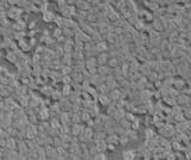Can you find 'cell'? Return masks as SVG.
Listing matches in <instances>:
<instances>
[{
  "instance_id": "6",
  "label": "cell",
  "mask_w": 191,
  "mask_h": 160,
  "mask_svg": "<svg viewBox=\"0 0 191 160\" xmlns=\"http://www.w3.org/2000/svg\"><path fill=\"white\" fill-rule=\"evenodd\" d=\"M125 111H124V109H118L117 108V110H116V112L113 114V117H115V119H116L117 122H120L121 119H123L124 117H125Z\"/></svg>"
},
{
  "instance_id": "10",
  "label": "cell",
  "mask_w": 191,
  "mask_h": 160,
  "mask_svg": "<svg viewBox=\"0 0 191 160\" xmlns=\"http://www.w3.org/2000/svg\"><path fill=\"white\" fill-rule=\"evenodd\" d=\"M125 135L130 140H137V133H136L135 129H128V130H125Z\"/></svg>"
},
{
  "instance_id": "14",
  "label": "cell",
  "mask_w": 191,
  "mask_h": 160,
  "mask_svg": "<svg viewBox=\"0 0 191 160\" xmlns=\"http://www.w3.org/2000/svg\"><path fill=\"white\" fill-rule=\"evenodd\" d=\"M129 142V138L125 134H123V135H120V145L121 146H125L127 143Z\"/></svg>"
},
{
  "instance_id": "2",
  "label": "cell",
  "mask_w": 191,
  "mask_h": 160,
  "mask_svg": "<svg viewBox=\"0 0 191 160\" xmlns=\"http://www.w3.org/2000/svg\"><path fill=\"white\" fill-rule=\"evenodd\" d=\"M98 101L101 105H109L111 103V99H110V97L109 94H103V93H99L98 96Z\"/></svg>"
},
{
  "instance_id": "4",
  "label": "cell",
  "mask_w": 191,
  "mask_h": 160,
  "mask_svg": "<svg viewBox=\"0 0 191 160\" xmlns=\"http://www.w3.org/2000/svg\"><path fill=\"white\" fill-rule=\"evenodd\" d=\"M177 103L179 105H185V104H189L190 103V96L188 94H182V96H178L177 97Z\"/></svg>"
},
{
  "instance_id": "17",
  "label": "cell",
  "mask_w": 191,
  "mask_h": 160,
  "mask_svg": "<svg viewBox=\"0 0 191 160\" xmlns=\"http://www.w3.org/2000/svg\"><path fill=\"white\" fill-rule=\"evenodd\" d=\"M125 118L128 119V121H130V122H133V121H134V119H135L136 117L134 116V114H133L132 111H128V112L125 114Z\"/></svg>"
},
{
  "instance_id": "18",
  "label": "cell",
  "mask_w": 191,
  "mask_h": 160,
  "mask_svg": "<svg viewBox=\"0 0 191 160\" xmlns=\"http://www.w3.org/2000/svg\"><path fill=\"white\" fill-rule=\"evenodd\" d=\"M137 114H147V108L145 106H137Z\"/></svg>"
},
{
  "instance_id": "13",
  "label": "cell",
  "mask_w": 191,
  "mask_h": 160,
  "mask_svg": "<svg viewBox=\"0 0 191 160\" xmlns=\"http://www.w3.org/2000/svg\"><path fill=\"white\" fill-rule=\"evenodd\" d=\"M93 159H96V160H106L108 157L105 155V152H98L97 154L93 155Z\"/></svg>"
},
{
  "instance_id": "5",
  "label": "cell",
  "mask_w": 191,
  "mask_h": 160,
  "mask_svg": "<svg viewBox=\"0 0 191 160\" xmlns=\"http://www.w3.org/2000/svg\"><path fill=\"white\" fill-rule=\"evenodd\" d=\"M28 86L27 85H24V84H20L18 85L17 87H16V94L18 96H23V94H27L28 93Z\"/></svg>"
},
{
  "instance_id": "8",
  "label": "cell",
  "mask_w": 191,
  "mask_h": 160,
  "mask_svg": "<svg viewBox=\"0 0 191 160\" xmlns=\"http://www.w3.org/2000/svg\"><path fill=\"white\" fill-rule=\"evenodd\" d=\"M37 152H38V160H45V159H48V157H47V151H45V147H44V146L38 147Z\"/></svg>"
},
{
  "instance_id": "3",
  "label": "cell",
  "mask_w": 191,
  "mask_h": 160,
  "mask_svg": "<svg viewBox=\"0 0 191 160\" xmlns=\"http://www.w3.org/2000/svg\"><path fill=\"white\" fill-rule=\"evenodd\" d=\"M122 155H123V159H125V160H133V159L136 158V151L135 150L124 151Z\"/></svg>"
},
{
  "instance_id": "9",
  "label": "cell",
  "mask_w": 191,
  "mask_h": 160,
  "mask_svg": "<svg viewBox=\"0 0 191 160\" xmlns=\"http://www.w3.org/2000/svg\"><path fill=\"white\" fill-rule=\"evenodd\" d=\"M42 18H43V20H44V22L50 23V22H54L55 16H54V13H52V12L45 11V12H43V16H42Z\"/></svg>"
},
{
  "instance_id": "7",
  "label": "cell",
  "mask_w": 191,
  "mask_h": 160,
  "mask_svg": "<svg viewBox=\"0 0 191 160\" xmlns=\"http://www.w3.org/2000/svg\"><path fill=\"white\" fill-rule=\"evenodd\" d=\"M108 66L110 68H115V67H117V66H121L120 64V61L117 57H115V56H110L109 60H108Z\"/></svg>"
},
{
  "instance_id": "20",
  "label": "cell",
  "mask_w": 191,
  "mask_h": 160,
  "mask_svg": "<svg viewBox=\"0 0 191 160\" xmlns=\"http://www.w3.org/2000/svg\"><path fill=\"white\" fill-rule=\"evenodd\" d=\"M115 146H116V145H113V143H108V150L111 151V152H113L115 150H116V148H115Z\"/></svg>"
},
{
  "instance_id": "12",
  "label": "cell",
  "mask_w": 191,
  "mask_h": 160,
  "mask_svg": "<svg viewBox=\"0 0 191 160\" xmlns=\"http://www.w3.org/2000/svg\"><path fill=\"white\" fill-rule=\"evenodd\" d=\"M72 92V87H71V84H65L63 85V91H62V94L63 96H69Z\"/></svg>"
},
{
  "instance_id": "16",
  "label": "cell",
  "mask_w": 191,
  "mask_h": 160,
  "mask_svg": "<svg viewBox=\"0 0 191 160\" xmlns=\"http://www.w3.org/2000/svg\"><path fill=\"white\" fill-rule=\"evenodd\" d=\"M140 128V121L137 119V118H135L133 122H132V129H135V130H137Z\"/></svg>"
},
{
  "instance_id": "19",
  "label": "cell",
  "mask_w": 191,
  "mask_h": 160,
  "mask_svg": "<svg viewBox=\"0 0 191 160\" xmlns=\"http://www.w3.org/2000/svg\"><path fill=\"white\" fill-rule=\"evenodd\" d=\"M48 52H49V50H45V52H44V53H45V55H49V53H48ZM54 56H55V53H54L53 50H50V56L48 57V60H49V59H53ZM49 61H50V60H49Z\"/></svg>"
},
{
  "instance_id": "15",
  "label": "cell",
  "mask_w": 191,
  "mask_h": 160,
  "mask_svg": "<svg viewBox=\"0 0 191 160\" xmlns=\"http://www.w3.org/2000/svg\"><path fill=\"white\" fill-rule=\"evenodd\" d=\"M63 34H62V28H56L55 30H54V34H53V36H54V37L55 38H57V37H60V36H62Z\"/></svg>"
},
{
  "instance_id": "1",
  "label": "cell",
  "mask_w": 191,
  "mask_h": 160,
  "mask_svg": "<svg viewBox=\"0 0 191 160\" xmlns=\"http://www.w3.org/2000/svg\"><path fill=\"white\" fill-rule=\"evenodd\" d=\"M97 61H98V65H108V60L110 57L108 52H101L97 54Z\"/></svg>"
},
{
  "instance_id": "21",
  "label": "cell",
  "mask_w": 191,
  "mask_h": 160,
  "mask_svg": "<svg viewBox=\"0 0 191 160\" xmlns=\"http://www.w3.org/2000/svg\"><path fill=\"white\" fill-rule=\"evenodd\" d=\"M190 103H191V96H190Z\"/></svg>"
},
{
  "instance_id": "11",
  "label": "cell",
  "mask_w": 191,
  "mask_h": 160,
  "mask_svg": "<svg viewBox=\"0 0 191 160\" xmlns=\"http://www.w3.org/2000/svg\"><path fill=\"white\" fill-rule=\"evenodd\" d=\"M108 18H109V20H110V22H112V23H113V22H116L117 19H120L121 17H120V15L117 13L116 11H112L110 15H108Z\"/></svg>"
}]
</instances>
